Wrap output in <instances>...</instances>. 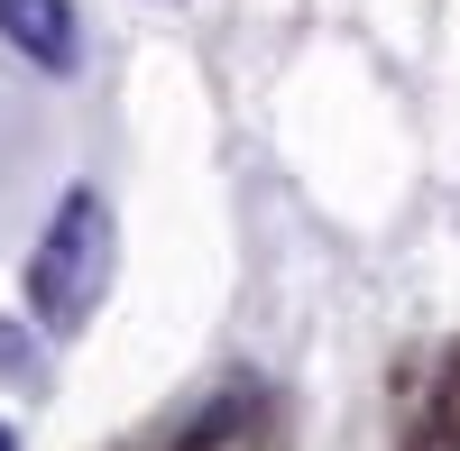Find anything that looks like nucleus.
Listing matches in <instances>:
<instances>
[{
    "instance_id": "4",
    "label": "nucleus",
    "mask_w": 460,
    "mask_h": 451,
    "mask_svg": "<svg viewBox=\"0 0 460 451\" xmlns=\"http://www.w3.org/2000/svg\"><path fill=\"white\" fill-rule=\"evenodd\" d=\"M0 451H10V433H0Z\"/></svg>"
},
{
    "instance_id": "3",
    "label": "nucleus",
    "mask_w": 460,
    "mask_h": 451,
    "mask_svg": "<svg viewBox=\"0 0 460 451\" xmlns=\"http://www.w3.org/2000/svg\"><path fill=\"white\" fill-rule=\"evenodd\" d=\"M0 378H28V341H19L10 323H0Z\"/></svg>"
},
{
    "instance_id": "2",
    "label": "nucleus",
    "mask_w": 460,
    "mask_h": 451,
    "mask_svg": "<svg viewBox=\"0 0 460 451\" xmlns=\"http://www.w3.org/2000/svg\"><path fill=\"white\" fill-rule=\"evenodd\" d=\"M0 37H10L28 65L74 74V10L65 0H0Z\"/></svg>"
},
{
    "instance_id": "1",
    "label": "nucleus",
    "mask_w": 460,
    "mask_h": 451,
    "mask_svg": "<svg viewBox=\"0 0 460 451\" xmlns=\"http://www.w3.org/2000/svg\"><path fill=\"white\" fill-rule=\"evenodd\" d=\"M102 286H111V212H102V194L74 184L47 221V240L28 249V305H37V323L74 332L102 305Z\"/></svg>"
}]
</instances>
